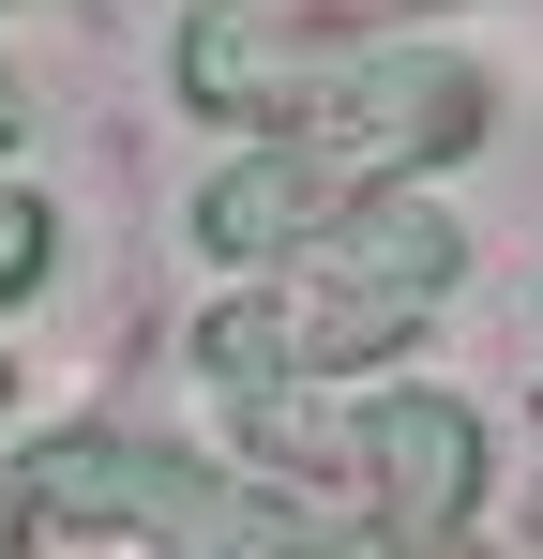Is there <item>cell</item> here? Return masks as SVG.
<instances>
[{"instance_id":"1","label":"cell","mask_w":543,"mask_h":559,"mask_svg":"<svg viewBox=\"0 0 543 559\" xmlns=\"http://www.w3.org/2000/svg\"><path fill=\"white\" fill-rule=\"evenodd\" d=\"M317 46H333L317 0H212V15L181 31V76H196V106H287V76H302Z\"/></svg>"},{"instance_id":"4","label":"cell","mask_w":543,"mask_h":559,"mask_svg":"<svg viewBox=\"0 0 543 559\" xmlns=\"http://www.w3.org/2000/svg\"><path fill=\"white\" fill-rule=\"evenodd\" d=\"M362 454H377V484L408 499V530L468 499V424H452V408H377V439H362Z\"/></svg>"},{"instance_id":"2","label":"cell","mask_w":543,"mask_h":559,"mask_svg":"<svg viewBox=\"0 0 543 559\" xmlns=\"http://www.w3.org/2000/svg\"><path fill=\"white\" fill-rule=\"evenodd\" d=\"M452 136H468V76H423V61H393V76H362L333 106L348 167H408V152H452Z\"/></svg>"},{"instance_id":"3","label":"cell","mask_w":543,"mask_h":559,"mask_svg":"<svg viewBox=\"0 0 543 559\" xmlns=\"http://www.w3.org/2000/svg\"><path fill=\"white\" fill-rule=\"evenodd\" d=\"M46 499H61V514H136V530H212V484L121 454V439H61V454H46Z\"/></svg>"},{"instance_id":"5","label":"cell","mask_w":543,"mask_h":559,"mask_svg":"<svg viewBox=\"0 0 543 559\" xmlns=\"http://www.w3.org/2000/svg\"><path fill=\"white\" fill-rule=\"evenodd\" d=\"M302 212H317V152H302V167H242V182H212V212H196V227H212L227 258H272Z\"/></svg>"}]
</instances>
